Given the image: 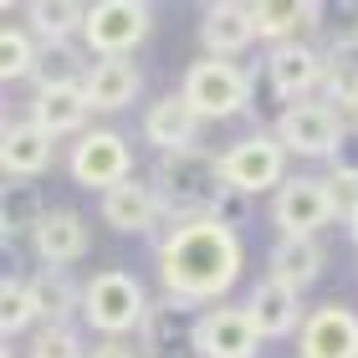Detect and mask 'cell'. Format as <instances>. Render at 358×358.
Returning a JSON list of instances; mask_svg holds the SVG:
<instances>
[{"instance_id":"19","label":"cell","mask_w":358,"mask_h":358,"mask_svg":"<svg viewBox=\"0 0 358 358\" xmlns=\"http://www.w3.org/2000/svg\"><path fill=\"white\" fill-rule=\"evenodd\" d=\"M36 128H46L52 138H67V134H83V123L92 118V103L83 83H62V87H36V103L26 113Z\"/></svg>"},{"instance_id":"21","label":"cell","mask_w":358,"mask_h":358,"mask_svg":"<svg viewBox=\"0 0 358 358\" xmlns=\"http://www.w3.org/2000/svg\"><path fill=\"white\" fill-rule=\"evenodd\" d=\"M322 103L338 113H358V31L333 36L322 52Z\"/></svg>"},{"instance_id":"34","label":"cell","mask_w":358,"mask_h":358,"mask_svg":"<svg viewBox=\"0 0 358 358\" xmlns=\"http://www.w3.org/2000/svg\"><path fill=\"white\" fill-rule=\"evenodd\" d=\"M87 358H138V348H128L123 338H103L97 348H87Z\"/></svg>"},{"instance_id":"18","label":"cell","mask_w":358,"mask_h":358,"mask_svg":"<svg viewBox=\"0 0 358 358\" xmlns=\"http://www.w3.org/2000/svg\"><path fill=\"white\" fill-rule=\"evenodd\" d=\"M52 134L46 128H36L31 118H10L6 134H0V164H6L10 179H31V174H46L52 169Z\"/></svg>"},{"instance_id":"4","label":"cell","mask_w":358,"mask_h":358,"mask_svg":"<svg viewBox=\"0 0 358 358\" xmlns=\"http://www.w3.org/2000/svg\"><path fill=\"white\" fill-rule=\"evenodd\" d=\"M154 31V10L143 0H97L87 6V21H83V41L97 52V62L108 57H128L149 41Z\"/></svg>"},{"instance_id":"29","label":"cell","mask_w":358,"mask_h":358,"mask_svg":"<svg viewBox=\"0 0 358 358\" xmlns=\"http://www.w3.org/2000/svg\"><path fill=\"white\" fill-rule=\"evenodd\" d=\"M77 67H83V57L72 52V41H41V57H36V72L31 77L41 87H62V83H83Z\"/></svg>"},{"instance_id":"2","label":"cell","mask_w":358,"mask_h":358,"mask_svg":"<svg viewBox=\"0 0 358 358\" xmlns=\"http://www.w3.org/2000/svg\"><path fill=\"white\" fill-rule=\"evenodd\" d=\"M154 194H159V215H169L174 225H194V220H215L231 179H225L220 159L205 149H185V154H164L154 169Z\"/></svg>"},{"instance_id":"7","label":"cell","mask_w":358,"mask_h":358,"mask_svg":"<svg viewBox=\"0 0 358 358\" xmlns=\"http://www.w3.org/2000/svg\"><path fill=\"white\" fill-rule=\"evenodd\" d=\"M338 210V194H333V179H313V174H292L282 179V189L271 194V220L282 236H317L322 225Z\"/></svg>"},{"instance_id":"32","label":"cell","mask_w":358,"mask_h":358,"mask_svg":"<svg viewBox=\"0 0 358 358\" xmlns=\"http://www.w3.org/2000/svg\"><path fill=\"white\" fill-rule=\"evenodd\" d=\"M333 179H338V185H348V189H358V134H348L343 143H338V154H333Z\"/></svg>"},{"instance_id":"20","label":"cell","mask_w":358,"mask_h":358,"mask_svg":"<svg viewBox=\"0 0 358 358\" xmlns=\"http://www.w3.org/2000/svg\"><path fill=\"white\" fill-rule=\"evenodd\" d=\"M83 92H87L92 113H118L143 92V77L128 57H108V62H92L83 72Z\"/></svg>"},{"instance_id":"15","label":"cell","mask_w":358,"mask_h":358,"mask_svg":"<svg viewBox=\"0 0 358 358\" xmlns=\"http://www.w3.org/2000/svg\"><path fill=\"white\" fill-rule=\"evenodd\" d=\"M31 246H36L41 266H62V271H67L72 262L87 256V220L77 215V210L57 205V210H46L41 225L31 231Z\"/></svg>"},{"instance_id":"28","label":"cell","mask_w":358,"mask_h":358,"mask_svg":"<svg viewBox=\"0 0 358 358\" xmlns=\"http://www.w3.org/2000/svg\"><path fill=\"white\" fill-rule=\"evenodd\" d=\"M36 57H41V41L21 26H6L0 31V77L15 83V77H31L36 72Z\"/></svg>"},{"instance_id":"30","label":"cell","mask_w":358,"mask_h":358,"mask_svg":"<svg viewBox=\"0 0 358 358\" xmlns=\"http://www.w3.org/2000/svg\"><path fill=\"white\" fill-rule=\"evenodd\" d=\"M41 215H46V210H41V200H36V189H26V185H10V189H6V210H0V231H6V241L36 231Z\"/></svg>"},{"instance_id":"13","label":"cell","mask_w":358,"mask_h":358,"mask_svg":"<svg viewBox=\"0 0 358 358\" xmlns=\"http://www.w3.org/2000/svg\"><path fill=\"white\" fill-rule=\"evenodd\" d=\"M302 358H358V317L343 302H328L302 322Z\"/></svg>"},{"instance_id":"22","label":"cell","mask_w":358,"mask_h":358,"mask_svg":"<svg viewBox=\"0 0 358 358\" xmlns=\"http://www.w3.org/2000/svg\"><path fill=\"white\" fill-rule=\"evenodd\" d=\"M103 220H108V231H123V236L149 231V225L159 220L154 185H143V179H123V185H113L103 194Z\"/></svg>"},{"instance_id":"25","label":"cell","mask_w":358,"mask_h":358,"mask_svg":"<svg viewBox=\"0 0 358 358\" xmlns=\"http://www.w3.org/2000/svg\"><path fill=\"white\" fill-rule=\"evenodd\" d=\"M31 297H36V317H41V322H67L77 307H83L87 287H77V282H72V271L46 266V271L31 276Z\"/></svg>"},{"instance_id":"31","label":"cell","mask_w":358,"mask_h":358,"mask_svg":"<svg viewBox=\"0 0 358 358\" xmlns=\"http://www.w3.org/2000/svg\"><path fill=\"white\" fill-rule=\"evenodd\" d=\"M31 358H87L83 338L72 333V322H46L31 338Z\"/></svg>"},{"instance_id":"23","label":"cell","mask_w":358,"mask_h":358,"mask_svg":"<svg viewBox=\"0 0 358 358\" xmlns=\"http://www.w3.org/2000/svg\"><path fill=\"white\" fill-rule=\"evenodd\" d=\"M266 271H271V282H282L292 292L313 287L322 276V246H317V236H282L271 246V256H266Z\"/></svg>"},{"instance_id":"14","label":"cell","mask_w":358,"mask_h":358,"mask_svg":"<svg viewBox=\"0 0 358 358\" xmlns=\"http://www.w3.org/2000/svg\"><path fill=\"white\" fill-rule=\"evenodd\" d=\"M262 333L251 328L246 307H210L200 317V358H256Z\"/></svg>"},{"instance_id":"10","label":"cell","mask_w":358,"mask_h":358,"mask_svg":"<svg viewBox=\"0 0 358 358\" xmlns=\"http://www.w3.org/2000/svg\"><path fill=\"white\" fill-rule=\"evenodd\" d=\"M220 169L231 179V189L241 194H262V189H282L287 179V149L276 134H251L231 143V149L220 154Z\"/></svg>"},{"instance_id":"9","label":"cell","mask_w":358,"mask_h":358,"mask_svg":"<svg viewBox=\"0 0 358 358\" xmlns=\"http://www.w3.org/2000/svg\"><path fill=\"white\" fill-rule=\"evenodd\" d=\"M128 169H134V149H128V138L113 134V128H92V134H83L77 149L67 154V174L77 185L103 189V194L113 185H123V179H134Z\"/></svg>"},{"instance_id":"24","label":"cell","mask_w":358,"mask_h":358,"mask_svg":"<svg viewBox=\"0 0 358 358\" xmlns=\"http://www.w3.org/2000/svg\"><path fill=\"white\" fill-rule=\"evenodd\" d=\"M322 21V6L317 0H266V6H256V36H266L276 46L297 41L307 26Z\"/></svg>"},{"instance_id":"1","label":"cell","mask_w":358,"mask_h":358,"mask_svg":"<svg viewBox=\"0 0 358 358\" xmlns=\"http://www.w3.org/2000/svg\"><path fill=\"white\" fill-rule=\"evenodd\" d=\"M241 236L220 220L174 225L159 241V282L179 302H220L241 276Z\"/></svg>"},{"instance_id":"17","label":"cell","mask_w":358,"mask_h":358,"mask_svg":"<svg viewBox=\"0 0 358 358\" xmlns=\"http://www.w3.org/2000/svg\"><path fill=\"white\" fill-rule=\"evenodd\" d=\"M194 134H200V113L185 103V92H169V97H154L149 113H143V138L164 154H185L194 149Z\"/></svg>"},{"instance_id":"3","label":"cell","mask_w":358,"mask_h":358,"mask_svg":"<svg viewBox=\"0 0 358 358\" xmlns=\"http://www.w3.org/2000/svg\"><path fill=\"white\" fill-rule=\"evenodd\" d=\"M83 317L103 338H123V333L143 328V317H149V297H143L138 276H128V271H97L87 282V297H83Z\"/></svg>"},{"instance_id":"8","label":"cell","mask_w":358,"mask_h":358,"mask_svg":"<svg viewBox=\"0 0 358 358\" xmlns=\"http://www.w3.org/2000/svg\"><path fill=\"white\" fill-rule=\"evenodd\" d=\"M138 353L143 358H200V317H194V302L179 297H159L149 302V317L138 328Z\"/></svg>"},{"instance_id":"6","label":"cell","mask_w":358,"mask_h":358,"mask_svg":"<svg viewBox=\"0 0 358 358\" xmlns=\"http://www.w3.org/2000/svg\"><path fill=\"white\" fill-rule=\"evenodd\" d=\"M276 138H282L287 154H302V159H333L338 143L348 138V123H343V113L328 108L322 97H307V103L282 108V118H276Z\"/></svg>"},{"instance_id":"35","label":"cell","mask_w":358,"mask_h":358,"mask_svg":"<svg viewBox=\"0 0 358 358\" xmlns=\"http://www.w3.org/2000/svg\"><path fill=\"white\" fill-rule=\"evenodd\" d=\"M343 225H348V236H353V246H358V205H353L348 215H343Z\"/></svg>"},{"instance_id":"26","label":"cell","mask_w":358,"mask_h":358,"mask_svg":"<svg viewBox=\"0 0 358 358\" xmlns=\"http://www.w3.org/2000/svg\"><path fill=\"white\" fill-rule=\"evenodd\" d=\"M26 21H31V36H41V41H67L72 31H83L87 10L77 6V0H31Z\"/></svg>"},{"instance_id":"5","label":"cell","mask_w":358,"mask_h":358,"mask_svg":"<svg viewBox=\"0 0 358 358\" xmlns=\"http://www.w3.org/2000/svg\"><path fill=\"white\" fill-rule=\"evenodd\" d=\"M179 92H185V103L200 118H231V113H246V103H251V67L205 57L185 72V87Z\"/></svg>"},{"instance_id":"33","label":"cell","mask_w":358,"mask_h":358,"mask_svg":"<svg viewBox=\"0 0 358 358\" xmlns=\"http://www.w3.org/2000/svg\"><path fill=\"white\" fill-rule=\"evenodd\" d=\"M246 215H251V194H241V189H231L225 194V205H220V225H231V231H241V225H246Z\"/></svg>"},{"instance_id":"16","label":"cell","mask_w":358,"mask_h":358,"mask_svg":"<svg viewBox=\"0 0 358 358\" xmlns=\"http://www.w3.org/2000/svg\"><path fill=\"white\" fill-rule=\"evenodd\" d=\"M246 317H251V328L262 333V338H287V333H302V292H292L282 282H256L251 287V297H246Z\"/></svg>"},{"instance_id":"12","label":"cell","mask_w":358,"mask_h":358,"mask_svg":"<svg viewBox=\"0 0 358 358\" xmlns=\"http://www.w3.org/2000/svg\"><path fill=\"white\" fill-rule=\"evenodd\" d=\"M256 41V6H241V0H215L200 15V46L220 62H236L246 46Z\"/></svg>"},{"instance_id":"11","label":"cell","mask_w":358,"mask_h":358,"mask_svg":"<svg viewBox=\"0 0 358 358\" xmlns=\"http://www.w3.org/2000/svg\"><path fill=\"white\" fill-rule=\"evenodd\" d=\"M266 67V83L282 103H307L313 92H322V52H313L307 41H287V46H271V57L262 62Z\"/></svg>"},{"instance_id":"27","label":"cell","mask_w":358,"mask_h":358,"mask_svg":"<svg viewBox=\"0 0 358 358\" xmlns=\"http://www.w3.org/2000/svg\"><path fill=\"white\" fill-rule=\"evenodd\" d=\"M31 322H41L36 317V297H31V282L6 276V282H0V333L15 338V333H26Z\"/></svg>"}]
</instances>
